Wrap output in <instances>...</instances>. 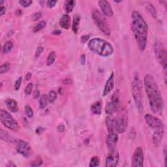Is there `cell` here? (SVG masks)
Wrapping results in <instances>:
<instances>
[{"instance_id": "cell-6", "label": "cell", "mask_w": 167, "mask_h": 167, "mask_svg": "<svg viewBox=\"0 0 167 167\" xmlns=\"http://www.w3.org/2000/svg\"><path fill=\"white\" fill-rule=\"evenodd\" d=\"M0 119L2 124L9 129L13 131H18L20 129V125L18 123L9 112L3 109L0 110Z\"/></svg>"}, {"instance_id": "cell-25", "label": "cell", "mask_w": 167, "mask_h": 167, "mask_svg": "<svg viewBox=\"0 0 167 167\" xmlns=\"http://www.w3.org/2000/svg\"><path fill=\"white\" fill-rule=\"evenodd\" d=\"M76 2L75 1H66L64 5V9L67 13H70L73 11L75 8Z\"/></svg>"}, {"instance_id": "cell-42", "label": "cell", "mask_w": 167, "mask_h": 167, "mask_svg": "<svg viewBox=\"0 0 167 167\" xmlns=\"http://www.w3.org/2000/svg\"><path fill=\"white\" fill-rule=\"evenodd\" d=\"M57 131H59V132H63V131L65 130L64 125V124H59L58 126H57Z\"/></svg>"}, {"instance_id": "cell-16", "label": "cell", "mask_w": 167, "mask_h": 167, "mask_svg": "<svg viewBox=\"0 0 167 167\" xmlns=\"http://www.w3.org/2000/svg\"><path fill=\"white\" fill-rule=\"evenodd\" d=\"M114 86V73H112L110 76H109V78H108V80H106L105 88H104L103 90V96H106V95H107L109 93H110L112 89H113Z\"/></svg>"}, {"instance_id": "cell-33", "label": "cell", "mask_w": 167, "mask_h": 167, "mask_svg": "<svg viewBox=\"0 0 167 167\" xmlns=\"http://www.w3.org/2000/svg\"><path fill=\"white\" fill-rule=\"evenodd\" d=\"M43 164V159L40 157H38L37 158L35 159L33 161V162L30 164V166H34V167H37L40 166Z\"/></svg>"}, {"instance_id": "cell-50", "label": "cell", "mask_w": 167, "mask_h": 167, "mask_svg": "<svg viewBox=\"0 0 167 167\" xmlns=\"http://www.w3.org/2000/svg\"><path fill=\"white\" fill-rule=\"evenodd\" d=\"M7 166H8V167H9V166H16V165H15V164H13L12 163H10H10H9V164H8V165H7Z\"/></svg>"}, {"instance_id": "cell-38", "label": "cell", "mask_w": 167, "mask_h": 167, "mask_svg": "<svg viewBox=\"0 0 167 167\" xmlns=\"http://www.w3.org/2000/svg\"><path fill=\"white\" fill-rule=\"evenodd\" d=\"M57 1H53V0H48L46 2V6L49 8H53L55 6L56 4L57 3Z\"/></svg>"}, {"instance_id": "cell-28", "label": "cell", "mask_w": 167, "mask_h": 167, "mask_svg": "<svg viewBox=\"0 0 167 167\" xmlns=\"http://www.w3.org/2000/svg\"><path fill=\"white\" fill-rule=\"evenodd\" d=\"M56 58V54L55 52H50L48 56L46 65H47L48 66H50V65H52L54 61H55Z\"/></svg>"}, {"instance_id": "cell-44", "label": "cell", "mask_w": 167, "mask_h": 167, "mask_svg": "<svg viewBox=\"0 0 167 167\" xmlns=\"http://www.w3.org/2000/svg\"><path fill=\"white\" fill-rule=\"evenodd\" d=\"M80 63L82 65H84L85 64V63H86V55H85V54H82V55L81 56Z\"/></svg>"}, {"instance_id": "cell-14", "label": "cell", "mask_w": 167, "mask_h": 167, "mask_svg": "<svg viewBox=\"0 0 167 167\" xmlns=\"http://www.w3.org/2000/svg\"><path fill=\"white\" fill-rule=\"evenodd\" d=\"M119 155L117 150L109 152L108 155L106 159L105 166L106 167H115L117 165L119 162Z\"/></svg>"}, {"instance_id": "cell-43", "label": "cell", "mask_w": 167, "mask_h": 167, "mask_svg": "<svg viewBox=\"0 0 167 167\" xmlns=\"http://www.w3.org/2000/svg\"><path fill=\"white\" fill-rule=\"evenodd\" d=\"M40 96V92L39 90L36 89L35 90L34 92V99H37L39 98Z\"/></svg>"}, {"instance_id": "cell-10", "label": "cell", "mask_w": 167, "mask_h": 167, "mask_svg": "<svg viewBox=\"0 0 167 167\" xmlns=\"http://www.w3.org/2000/svg\"><path fill=\"white\" fill-rule=\"evenodd\" d=\"M128 125V117L125 111H122L116 117V131L117 133H124Z\"/></svg>"}, {"instance_id": "cell-26", "label": "cell", "mask_w": 167, "mask_h": 167, "mask_svg": "<svg viewBox=\"0 0 167 167\" xmlns=\"http://www.w3.org/2000/svg\"><path fill=\"white\" fill-rule=\"evenodd\" d=\"M13 46H13V43L11 41H10L5 42L2 47L3 54H7L13 50Z\"/></svg>"}, {"instance_id": "cell-48", "label": "cell", "mask_w": 167, "mask_h": 167, "mask_svg": "<svg viewBox=\"0 0 167 167\" xmlns=\"http://www.w3.org/2000/svg\"><path fill=\"white\" fill-rule=\"evenodd\" d=\"M52 34L56 35H59L61 34V31H60V30H54V31H52Z\"/></svg>"}, {"instance_id": "cell-12", "label": "cell", "mask_w": 167, "mask_h": 167, "mask_svg": "<svg viewBox=\"0 0 167 167\" xmlns=\"http://www.w3.org/2000/svg\"><path fill=\"white\" fill-rule=\"evenodd\" d=\"M144 166V152L142 147H138L135 150L132 159L133 167H142Z\"/></svg>"}, {"instance_id": "cell-30", "label": "cell", "mask_w": 167, "mask_h": 167, "mask_svg": "<svg viewBox=\"0 0 167 167\" xmlns=\"http://www.w3.org/2000/svg\"><path fill=\"white\" fill-rule=\"evenodd\" d=\"M100 165V159L97 156H94L92 158L91 161H90V163L89 164V166L91 167H95L98 166Z\"/></svg>"}, {"instance_id": "cell-47", "label": "cell", "mask_w": 167, "mask_h": 167, "mask_svg": "<svg viewBox=\"0 0 167 167\" xmlns=\"http://www.w3.org/2000/svg\"><path fill=\"white\" fill-rule=\"evenodd\" d=\"M31 76H32L31 73H27V74H26V76H25V79H26V80H27V81L29 80L30 79H31Z\"/></svg>"}, {"instance_id": "cell-7", "label": "cell", "mask_w": 167, "mask_h": 167, "mask_svg": "<svg viewBox=\"0 0 167 167\" xmlns=\"http://www.w3.org/2000/svg\"><path fill=\"white\" fill-rule=\"evenodd\" d=\"M154 50L156 58L158 61L162 65L165 73H166L167 67V53L166 50L162 43L159 41L155 42L154 45Z\"/></svg>"}, {"instance_id": "cell-39", "label": "cell", "mask_w": 167, "mask_h": 167, "mask_svg": "<svg viewBox=\"0 0 167 167\" xmlns=\"http://www.w3.org/2000/svg\"><path fill=\"white\" fill-rule=\"evenodd\" d=\"M44 50V48L43 46H39V47L37 48V50H36V53H35V57H39L41 54L43 53V52Z\"/></svg>"}, {"instance_id": "cell-49", "label": "cell", "mask_w": 167, "mask_h": 167, "mask_svg": "<svg viewBox=\"0 0 167 167\" xmlns=\"http://www.w3.org/2000/svg\"><path fill=\"white\" fill-rule=\"evenodd\" d=\"M22 14V10H20V9L16 10V13H15V15L18 16H20Z\"/></svg>"}, {"instance_id": "cell-36", "label": "cell", "mask_w": 167, "mask_h": 167, "mask_svg": "<svg viewBox=\"0 0 167 167\" xmlns=\"http://www.w3.org/2000/svg\"><path fill=\"white\" fill-rule=\"evenodd\" d=\"M33 87H34V84H33V83H29L27 85V86L25 88V91H24L25 92V94L28 95L31 94L33 90Z\"/></svg>"}, {"instance_id": "cell-35", "label": "cell", "mask_w": 167, "mask_h": 167, "mask_svg": "<svg viewBox=\"0 0 167 167\" xmlns=\"http://www.w3.org/2000/svg\"><path fill=\"white\" fill-rule=\"evenodd\" d=\"M18 3L22 5L23 7H28L33 3L32 1H29V0H20L18 1Z\"/></svg>"}, {"instance_id": "cell-41", "label": "cell", "mask_w": 167, "mask_h": 167, "mask_svg": "<svg viewBox=\"0 0 167 167\" xmlns=\"http://www.w3.org/2000/svg\"><path fill=\"white\" fill-rule=\"evenodd\" d=\"M89 35H82V36L81 37L80 41L82 43H85L87 42V41L89 40Z\"/></svg>"}, {"instance_id": "cell-45", "label": "cell", "mask_w": 167, "mask_h": 167, "mask_svg": "<svg viewBox=\"0 0 167 167\" xmlns=\"http://www.w3.org/2000/svg\"><path fill=\"white\" fill-rule=\"evenodd\" d=\"M5 12H6V9H5V7L3 6H1L0 7V16H3V15Z\"/></svg>"}, {"instance_id": "cell-51", "label": "cell", "mask_w": 167, "mask_h": 167, "mask_svg": "<svg viewBox=\"0 0 167 167\" xmlns=\"http://www.w3.org/2000/svg\"><path fill=\"white\" fill-rule=\"evenodd\" d=\"M114 2H116V3H120V2H122V1H117V0H114Z\"/></svg>"}, {"instance_id": "cell-8", "label": "cell", "mask_w": 167, "mask_h": 167, "mask_svg": "<svg viewBox=\"0 0 167 167\" xmlns=\"http://www.w3.org/2000/svg\"><path fill=\"white\" fill-rule=\"evenodd\" d=\"M120 106L119 101V93L118 90H116L113 95H112L110 101H108L106 106L105 112L108 115L113 114L115 112L118 111Z\"/></svg>"}, {"instance_id": "cell-40", "label": "cell", "mask_w": 167, "mask_h": 167, "mask_svg": "<svg viewBox=\"0 0 167 167\" xmlns=\"http://www.w3.org/2000/svg\"><path fill=\"white\" fill-rule=\"evenodd\" d=\"M41 17V13H37L33 15V20L34 21H37Z\"/></svg>"}, {"instance_id": "cell-46", "label": "cell", "mask_w": 167, "mask_h": 167, "mask_svg": "<svg viewBox=\"0 0 167 167\" xmlns=\"http://www.w3.org/2000/svg\"><path fill=\"white\" fill-rule=\"evenodd\" d=\"M63 83L64 84H72V80L69 78H65V80H64V81H63Z\"/></svg>"}, {"instance_id": "cell-37", "label": "cell", "mask_w": 167, "mask_h": 167, "mask_svg": "<svg viewBox=\"0 0 167 167\" xmlns=\"http://www.w3.org/2000/svg\"><path fill=\"white\" fill-rule=\"evenodd\" d=\"M22 76H20L17 80H16L15 83V89L16 91H18V90L20 89V87L21 86V84H22Z\"/></svg>"}, {"instance_id": "cell-18", "label": "cell", "mask_w": 167, "mask_h": 167, "mask_svg": "<svg viewBox=\"0 0 167 167\" xmlns=\"http://www.w3.org/2000/svg\"><path fill=\"white\" fill-rule=\"evenodd\" d=\"M106 125L108 129V133L116 132V117L112 116L111 115L108 116L106 119Z\"/></svg>"}, {"instance_id": "cell-24", "label": "cell", "mask_w": 167, "mask_h": 167, "mask_svg": "<svg viewBox=\"0 0 167 167\" xmlns=\"http://www.w3.org/2000/svg\"><path fill=\"white\" fill-rule=\"evenodd\" d=\"M146 8L147 10V11L150 13V14L154 18H157V10L155 8V7L153 6V5L151 3L147 2L146 5Z\"/></svg>"}, {"instance_id": "cell-17", "label": "cell", "mask_w": 167, "mask_h": 167, "mask_svg": "<svg viewBox=\"0 0 167 167\" xmlns=\"http://www.w3.org/2000/svg\"><path fill=\"white\" fill-rule=\"evenodd\" d=\"M165 131H154L153 135V143L155 147H158L161 144L164 136Z\"/></svg>"}, {"instance_id": "cell-34", "label": "cell", "mask_w": 167, "mask_h": 167, "mask_svg": "<svg viewBox=\"0 0 167 167\" xmlns=\"http://www.w3.org/2000/svg\"><path fill=\"white\" fill-rule=\"evenodd\" d=\"M24 110H25V112L27 115V116L28 117H32L34 116V111L31 106L29 105H26L24 107Z\"/></svg>"}, {"instance_id": "cell-11", "label": "cell", "mask_w": 167, "mask_h": 167, "mask_svg": "<svg viewBox=\"0 0 167 167\" xmlns=\"http://www.w3.org/2000/svg\"><path fill=\"white\" fill-rule=\"evenodd\" d=\"M16 151L24 157H29L32 153V149L28 142L19 140L16 142Z\"/></svg>"}, {"instance_id": "cell-27", "label": "cell", "mask_w": 167, "mask_h": 167, "mask_svg": "<svg viewBox=\"0 0 167 167\" xmlns=\"http://www.w3.org/2000/svg\"><path fill=\"white\" fill-rule=\"evenodd\" d=\"M48 97L46 95H43L39 100V107L41 109H44L48 105Z\"/></svg>"}, {"instance_id": "cell-2", "label": "cell", "mask_w": 167, "mask_h": 167, "mask_svg": "<svg viewBox=\"0 0 167 167\" xmlns=\"http://www.w3.org/2000/svg\"><path fill=\"white\" fill-rule=\"evenodd\" d=\"M131 30L140 50L144 51L147 45L148 28L140 13L136 10L131 15Z\"/></svg>"}, {"instance_id": "cell-22", "label": "cell", "mask_w": 167, "mask_h": 167, "mask_svg": "<svg viewBox=\"0 0 167 167\" xmlns=\"http://www.w3.org/2000/svg\"><path fill=\"white\" fill-rule=\"evenodd\" d=\"M0 138H1V140L7 142H13L15 140L14 138L9 135V133L3 129L0 131Z\"/></svg>"}, {"instance_id": "cell-23", "label": "cell", "mask_w": 167, "mask_h": 167, "mask_svg": "<svg viewBox=\"0 0 167 167\" xmlns=\"http://www.w3.org/2000/svg\"><path fill=\"white\" fill-rule=\"evenodd\" d=\"M80 16L77 15H75L73 18V24H72V29L75 34H77L78 33L79 29V25H80Z\"/></svg>"}, {"instance_id": "cell-29", "label": "cell", "mask_w": 167, "mask_h": 167, "mask_svg": "<svg viewBox=\"0 0 167 167\" xmlns=\"http://www.w3.org/2000/svg\"><path fill=\"white\" fill-rule=\"evenodd\" d=\"M46 25V22L45 20L41 21V22H39L37 24L36 26H35L34 27V29H33V31H34V33H36V32L39 31L40 30H41V29H43V28H45Z\"/></svg>"}, {"instance_id": "cell-1", "label": "cell", "mask_w": 167, "mask_h": 167, "mask_svg": "<svg viewBox=\"0 0 167 167\" xmlns=\"http://www.w3.org/2000/svg\"><path fill=\"white\" fill-rule=\"evenodd\" d=\"M144 84L150 108L155 114L161 116L164 108V101L155 78L152 75H146L144 78Z\"/></svg>"}, {"instance_id": "cell-20", "label": "cell", "mask_w": 167, "mask_h": 167, "mask_svg": "<svg viewBox=\"0 0 167 167\" xmlns=\"http://www.w3.org/2000/svg\"><path fill=\"white\" fill-rule=\"evenodd\" d=\"M59 26L62 28L68 29L71 26V18L68 15H64L59 20Z\"/></svg>"}, {"instance_id": "cell-15", "label": "cell", "mask_w": 167, "mask_h": 167, "mask_svg": "<svg viewBox=\"0 0 167 167\" xmlns=\"http://www.w3.org/2000/svg\"><path fill=\"white\" fill-rule=\"evenodd\" d=\"M99 5L101 8V11H102L103 15L106 16H112L114 15L113 10L110 6L108 1L106 0H100L98 2Z\"/></svg>"}, {"instance_id": "cell-52", "label": "cell", "mask_w": 167, "mask_h": 167, "mask_svg": "<svg viewBox=\"0 0 167 167\" xmlns=\"http://www.w3.org/2000/svg\"><path fill=\"white\" fill-rule=\"evenodd\" d=\"M3 2H4L3 1H0V5H1L3 3Z\"/></svg>"}, {"instance_id": "cell-5", "label": "cell", "mask_w": 167, "mask_h": 167, "mask_svg": "<svg viewBox=\"0 0 167 167\" xmlns=\"http://www.w3.org/2000/svg\"><path fill=\"white\" fill-rule=\"evenodd\" d=\"M92 14L93 19H94L95 23L98 27V28L106 35H110V27H109L107 20H106V19L105 18L103 13H101L98 9H94L92 10Z\"/></svg>"}, {"instance_id": "cell-9", "label": "cell", "mask_w": 167, "mask_h": 167, "mask_svg": "<svg viewBox=\"0 0 167 167\" xmlns=\"http://www.w3.org/2000/svg\"><path fill=\"white\" fill-rule=\"evenodd\" d=\"M144 118L146 124L154 131H165L163 123L158 117L150 114H147L145 115Z\"/></svg>"}, {"instance_id": "cell-3", "label": "cell", "mask_w": 167, "mask_h": 167, "mask_svg": "<svg viewBox=\"0 0 167 167\" xmlns=\"http://www.w3.org/2000/svg\"><path fill=\"white\" fill-rule=\"evenodd\" d=\"M87 45L90 50L102 57L110 56L114 52L113 46L111 44L100 38L91 39Z\"/></svg>"}, {"instance_id": "cell-31", "label": "cell", "mask_w": 167, "mask_h": 167, "mask_svg": "<svg viewBox=\"0 0 167 167\" xmlns=\"http://www.w3.org/2000/svg\"><path fill=\"white\" fill-rule=\"evenodd\" d=\"M57 99V94L56 92H54V90H52L50 92H49L48 95V99L49 103H54V101L56 100Z\"/></svg>"}, {"instance_id": "cell-19", "label": "cell", "mask_w": 167, "mask_h": 167, "mask_svg": "<svg viewBox=\"0 0 167 167\" xmlns=\"http://www.w3.org/2000/svg\"><path fill=\"white\" fill-rule=\"evenodd\" d=\"M5 105H6L7 108L9 109L10 112L15 113V112H17L18 111V103L15 100L13 99H7L5 101Z\"/></svg>"}, {"instance_id": "cell-4", "label": "cell", "mask_w": 167, "mask_h": 167, "mask_svg": "<svg viewBox=\"0 0 167 167\" xmlns=\"http://www.w3.org/2000/svg\"><path fill=\"white\" fill-rule=\"evenodd\" d=\"M132 92L134 101L136 106L140 112L144 111L143 105V95H142V82L138 74H135L133 81L132 83Z\"/></svg>"}, {"instance_id": "cell-13", "label": "cell", "mask_w": 167, "mask_h": 167, "mask_svg": "<svg viewBox=\"0 0 167 167\" xmlns=\"http://www.w3.org/2000/svg\"><path fill=\"white\" fill-rule=\"evenodd\" d=\"M118 140V135L116 132L108 133L106 136V146L109 152H112L116 150V144Z\"/></svg>"}, {"instance_id": "cell-21", "label": "cell", "mask_w": 167, "mask_h": 167, "mask_svg": "<svg viewBox=\"0 0 167 167\" xmlns=\"http://www.w3.org/2000/svg\"><path fill=\"white\" fill-rule=\"evenodd\" d=\"M103 104L101 101H98L93 104L91 107V111L94 114L101 115V111H102Z\"/></svg>"}, {"instance_id": "cell-32", "label": "cell", "mask_w": 167, "mask_h": 167, "mask_svg": "<svg viewBox=\"0 0 167 167\" xmlns=\"http://www.w3.org/2000/svg\"><path fill=\"white\" fill-rule=\"evenodd\" d=\"M10 67V65L9 63H5V64H2L1 66H0V73L3 74L7 73L8 71L9 70Z\"/></svg>"}]
</instances>
